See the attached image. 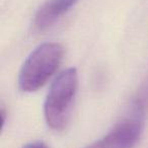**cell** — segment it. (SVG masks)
Wrapping results in <instances>:
<instances>
[{"instance_id": "cell-3", "label": "cell", "mask_w": 148, "mask_h": 148, "mask_svg": "<svg viewBox=\"0 0 148 148\" xmlns=\"http://www.w3.org/2000/svg\"><path fill=\"white\" fill-rule=\"evenodd\" d=\"M143 107L139 101L130 117L115 126L105 137L85 148H134L143 133Z\"/></svg>"}, {"instance_id": "cell-2", "label": "cell", "mask_w": 148, "mask_h": 148, "mask_svg": "<svg viewBox=\"0 0 148 148\" xmlns=\"http://www.w3.org/2000/svg\"><path fill=\"white\" fill-rule=\"evenodd\" d=\"M78 87L76 68L62 71L52 82L44 103V116L51 129H65L71 114L72 105Z\"/></svg>"}, {"instance_id": "cell-5", "label": "cell", "mask_w": 148, "mask_h": 148, "mask_svg": "<svg viewBox=\"0 0 148 148\" xmlns=\"http://www.w3.org/2000/svg\"><path fill=\"white\" fill-rule=\"evenodd\" d=\"M23 148H49V146L42 141H35L25 145Z\"/></svg>"}, {"instance_id": "cell-1", "label": "cell", "mask_w": 148, "mask_h": 148, "mask_svg": "<svg viewBox=\"0 0 148 148\" xmlns=\"http://www.w3.org/2000/svg\"><path fill=\"white\" fill-rule=\"evenodd\" d=\"M64 48L59 43H43L25 59L18 74V86L25 92L37 91L57 71L64 57Z\"/></svg>"}, {"instance_id": "cell-6", "label": "cell", "mask_w": 148, "mask_h": 148, "mask_svg": "<svg viewBox=\"0 0 148 148\" xmlns=\"http://www.w3.org/2000/svg\"><path fill=\"white\" fill-rule=\"evenodd\" d=\"M147 97H148V91H147ZM146 101H148V99H146Z\"/></svg>"}, {"instance_id": "cell-4", "label": "cell", "mask_w": 148, "mask_h": 148, "mask_svg": "<svg viewBox=\"0 0 148 148\" xmlns=\"http://www.w3.org/2000/svg\"><path fill=\"white\" fill-rule=\"evenodd\" d=\"M78 0H48L40 7L35 16V25L46 29L63 16Z\"/></svg>"}]
</instances>
